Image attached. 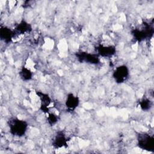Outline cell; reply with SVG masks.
Masks as SVG:
<instances>
[{
  "label": "cell",
  "instance_id": "obj_1",
  "mask_svg": "<svg viewBox=\"0 0 154 154\" xmlns=\"http://www.w3.org/2000/svg\"><path fill=\"white\" fill-rule=\"evenodd\" d=\"M7 124L10 133L12 135L17 137L24 136L28 128V124L26 121L17 117H11L9 119Z\"/></svg>",
  "mask_w": 154,
  "mask_h": 154
},
{
  "label": "cell",
  "instance_id": "obj_2",
  "mask_svg": "<svg viewBox=\"0 0 154 154\" xmlns=\"http://www.w3.org/2000/svg\"><path fill=\"white\" fill-rule=\"evenodd\" d=\"M153 32V24H150L146 22H143L141 28H135L131 31L134 38L138 42H142L152 37Z\"/></svg>",
  "mask_w": 154,
  "mask_h": 154
},
{
  "label": "cell",
  "instance_id": "obj_3",
  "mask_svg": "<svg viewBox=\"0 0 154 154\" xmlns=\"http://www.w3.org/2000/svg\"><path fill=\"white\" fill-rule=\"evenodd\" d=\"M137 146L142 150L154 152V137L147 132H140L137 135Z\"/></svg>",
  "mask_w": 154,
  "mask_h": 154
},
{
  "label": "cell",
  "instance_id": "obj_4",
  "mask_svg": "<svg viewBox=\"0 0 154 154\" xmlns=\"http://www.w3.org/2000/svg\"><path fill=\"white\" fill-rule=\"evenodd\" d=\"M129 69L125 64L117 66L112 72V78L117 84H122L128 80L129 76Z\"/></svg>",
  "mask_w": 154,
  "mask_h": 154
},
{
  "label": "cell",
  "instance_id": "obj_5",
  "mask_svg": "<svg viewBox=\"0 0 154 154\" xmlns=\"http://www.w3.org/2000/svg\"><path fill=\"white\" fill-rule=\"evenodd\" d=\"M76 57L77 60L81 63H86L95 65L100 63L99 56L96 54L81 51L76 53Z\"/></svg>",
  "mask_w": 154,
  "mask_h": 154
},
{
  "label": "cell",
  "instance_id": "obj_6",
  "mask_svg": "<svg viewBox=\"0 0 154 154\" xmlns=\"http://www.w3.org/2000/svg\"><path fill=\"white\" fill-rule=\"evenodd\" d=\"M68 140L67 138L63 131H58L55 135L52 145L55 149H61L62 147H66L67 146Z\"/></svg>",
  "mask_w": 154,
  "mask_h": 154
},
{
  "label": "cell",
  "instance_id": "obj_7",
  "mask_svg": "<svg viewBox=\"0 0 154 154\" xmlns=\"http://www.w3.org/2000/svg\"><path fill=\"white\" fill-rule=\"evenodd\" d=\"M97 54L99 57L109 58L113 56L116 52V48L113 45H100L96 48Z\"/></svg>",
  "mask_w": 154,
  "mask_h": 154
},
{
  "label": "cell",
  "instance_id": "obj_8",
  "mask_svg": "<svg viewBox=\"0 0 154 154\" xmlns=\"http://www.w3.org/2000/svg\"><path fill=\"white\" fill-rule=\"evenodd\" d=\"M16 33L14 30L6 26H1L0 38L5 43H10L14 37Z\"/></svg>",
  "mask_w": 154,
  "mask_h": 154
},
{
  "label": "cell",
  "instance_id": "obj_9",
  "mask_svg": "<svg viewBox=\"0 0 154 154\" xmlns=\"http://www.w3.org/2000/svg\"><path fill=\"white\" fill-rule=\"evenodd\" d=\"M79 99L78 96L73 93H69L67 95L65 101V105L69 111L73 112L78 106L79 104Z\"/></svg>",
  "mask_w": 154,
  "mask_h": 154
},
{
  "label": "cell",
  "instance_id": "obj_10",
  "mask_svg": "<svg viewBox=\"0 0 154 154\" xmlns=\"http://www.w3.org/2000/svg\"><path fill=\"white\" fill-rule=\"evenodd\" d=\"M37 94L40 98L41 105L40 109L45 112H48L49 106L51 103V99L48 94L44 93L41 91H37Z\"/></svg>",
  "mask_w": 154,
  "mask_h": 154
},
{
  "label": "cell",
  "instance_id": "obj_11",
  "mask_svg": "<svg viewBox=\"0 0 154 154\" xmlns=\"http://www.w3.org/2000/svg\"><path fill=\"white\" fill-rule=\"evenodd\" d=\"M32 30V26L30 23H28L25 20L20 21L16 25L15 29H14L16 34H24L27 32H29Z\"/></svg>",
  "mask_w": 154,
  "mask_h": 154
},
{
  "label": "cell",
  "instance_id": "obj_12",
  "mask_svg": "<svg viewBox=\"0 0 154 154\" xmlns=\"http://www.w3.org/2000/svg\"><path fill=\"white\" fill-rule=\"evenodd\" d=\"M20 79L23 81H28L32 78L33 73L30 69L26 67H22L19 73Z\"/></svg>",
  "mask_w": 154,
  "mask_h": 154
},
{
  "label": "cell",
  "instance_id": "obj_13",
  "mask_svg": "<svg viewBox=\"0 0 154 154\" xmlns=\"http://www.w3.org/2000/svg\"><path fill=\"white\" fill-rule=\"evenodd\" d=\"M139 105L143 111H147L153 106V102L149 99L144 97L139 102Z\"/></svg>",
  "mask_w": 154,
  "mask_h": 154
},
{
  "label": "cell",
  "instance_id": "obj_14",
  "mask_svg": "<svg viewBox=\"0 0 154 154\" xmlns=\"http://www.w3.org/2000/svg\"><path fill=\"white\" fill-rule=\"evenodd\" d=\"M48 121L51 125H55L58 121V116L54 113H49L48 117Z\"/></svg>",
  "mask_w": 154,
  "mask_h": 154
}]
</instances>
